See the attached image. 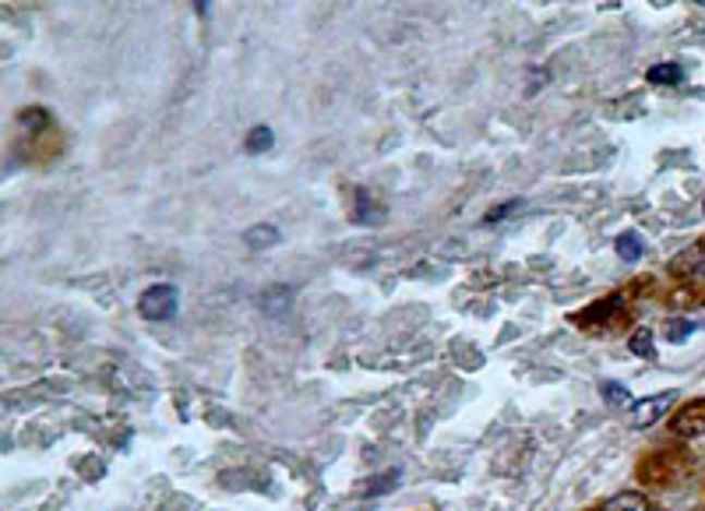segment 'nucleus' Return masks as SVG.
I'll return each instance as SVG.
<instances>
[{
    "mask_svg": "<svg viewBox=\"0 0 705 511\" xmlns=\"http://www.w3.org/2000/svg\"><path fill=\"white\" fill-rule=\"evenodd\" d=\"M272 145V131H268L265 124L262 127H254L251 134H247V142H244V148L251 156H258V153H265V148Z\"/></svg>",
    "mask_w": 705,
    "mask_h": 511,
    "instance_id": "obj_10",
    "label": "nucleus"
},
{
    "mask_svg": "<svg viewBox=\"0 0 705 511\" xmlns=\"http://www.w3.org/2000/svg\"><path fill=\"white\" fill-rule=\"evenodd\" d=\"M692 332H695V321H678V325L667 328V339L670 342H681L684 336H692Z\"/></svg>",
    "mask_w": 705,
    "mask_h": 511,
    "instance_id": "obj_13",
    "label": "nucleus"
},
{
    "mask_svg": "<svg viewBox=\"0 0 705 511\" xmlns=\"http://www.w3.org/2000/svg\"><path fill=\"white\" fill-rule=\"evenodd\" d=\"M356 212L353 219L356 222H374V219H381V208H370V198H367V191H356Z\"/></svg>",
    "mask_w": 705,
    "mask_h": 511,
    "instance_id": "obj_11",
    "label": "nucleus"
},
{
    "mask_svg": "<svg viewBox=\"0 0 705 511\" xmlns=\"http://www.w3.org/2000/svg\"><path fill=\"white\" fill-rule=\"evenodd\" d=\"M673 430L681 434V438H695V434H705V399L692 402L688 410H681L673 416Z\"/></svg>",
    "mask_w": 705,
    "mask_h": 511,
    "instance_id": "obj_3",
    "label": "nucleus"
},
{
    "mask_svg": "<svg viewBox=\"0 0 705 511\" xmlns=\"http://www.w3.org/2000/svg\"><path fill=\"white\" fill-rule=\"evenodd\" d=\"M177 307H180V296H177V285H170V282L148 285L138 300V314L148 321H170V318H177Z\"/></svg>",
    "mask_w": 705,
    "mask_h": 511,
    "instance_id": "obj_1",
    "label": "nucleus"
},
{
    "mask_svg": "<svg viewBox=\"0 0 705 511\" xmlns=\"http://www.w3.org/2000/svg\"><path fill=\"white\" fill-rule=\"evenodd\" d=\"M599 392H604V399L613 405V410H632V405H635L632 392H628V388L618 385V381H607L604 388H599Z\"/></svg>",
    "mask_w": 705,
    "mask_h": 511,
    "instance_id": "obj_6",
    "label": "nucleus"
},
{
    "mask_svg": "<svg viewBox=\"0 0 705 511\" xmlns=\"http://www.w3.org/2000/svg\"><path fill=\"white\" fill-rule=\"evenodd\" d=\"M628 345H632V353L646 356V360H653V356H656V345H653V332H649V328H639V332H632V339H628Z\"/></svg>",
    "mask_w": 705,
    "mask_h": 511,
    "instance_id": "obj_9",
    "label": "nucleus"
},
{
    "mask_svg": "<svg viewBox=\"0 0 705 511\" xmlns=\"http://www.w3.org/2000/svg\"><path fill=\"white\" fill-rule=\"evenodd\" d=\"M673 399H678V392H664V396H649V399L635 402V427H653L656 419H664Z\"/></svg>",
    "mask_w": 705,
    "mask_h": 511,
    "instance_id": "obj_2",
    "label": "nucleus"
},
{
    "mask_svg": "<svg viewBox=\"0 0 705 511\" xmlns=\"http://www.w3.org/2000/svg\"><path fill=\"white\" fill-rule=\"evenodd\" d=\"M599 511H653L649 508V501L642 498V494H635V490H624V494H613V498L599 508Z\"/></svg>",
    "mask_w": 705,
    "mask_h": 511,
    "instance_id": "obj_4",
    "label": "nucleus"
},
{
    "mask_svg": "<svg viewBox=\"0 0 705 511\" xmlns=\"http://www.w3.org/2000/svg\"><path fill=\"white\" fill-rule=\"evenodd\" d=\"M244 244H247L251 251H265V247L279 244V230H276V227H251V230L244 233Z\"/></svg>",
    "mask_w": 705,
    "mask_h": 511,
    "instance_id": "obj_5",
    "label": "nucleus"
},
{
    "mask_svg": "<svg viewBox=\"0 0 705 511\" xmlns=\"http://www.w3.org/2000/svg\"><path fill=\"white\" fill-rule=\"evenodd\" d=\"M646 78H649L653 85H681L684 71H681V64H656V68H649Z\"/></svg>",
    "mask_w": 705,
    "mask_h": 511,
    "instance_id": "obj_7",
    "label": "nucleus"
},
{
    "mask_svg": "<svg viewBox=\"0 0 705 511\" xmlns=\"http://www.w3.org/2000/svg\"><path fill=\"white\" fill-rule=\"evenodd\" d=\"M22 127H25V131L47 127V113H39V110H25V113H22Z\"/></svg>",
    "mask_w": 705,
    "mask_h": 511,
    "instance_id": "obj_12",
    "label": "nucleus"
},
{
    "mask_svg": "<svg viewBox=\"0 0 705 511\" xmlns=\"http://www.w3.org/2000/svg\"><path fill=\"white\" fill-rule=\"evenodd\" d=\"M642 240H639V233H621L618 236V254H621V261H639L642 258Z\"/></svg>",
    "mask_w": 705,
    "mask_h": 511,
    "instance_id": "obj_8",
    "label": "nucleus"
}]
</instances>
